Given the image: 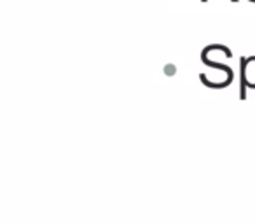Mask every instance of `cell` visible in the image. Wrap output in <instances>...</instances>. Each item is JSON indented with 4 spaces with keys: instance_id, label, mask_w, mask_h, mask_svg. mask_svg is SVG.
<instances>
[{
    "instance_id": "6da1fadb",
    "label": "cell",
    "mask_w": 255,
    "mask_h": 224,
    "mask_svg": "<svg viewBox=\"0 0 255 224\" xmlns=\"http://www.w3.org/2000/svg\"><path fill=\"white\" fill-rule=\"evenodd\" d=\"M247 88L255 89V56L240 58V98H247Z\"/></svg>"
},
{
    "instance_id": "7a4b0ae2",
    "label": "cell",
    "mask_w": 255,
    "mask_h": 224,
    "mask_svg": "<svg viewBox=\"0 0 255 224\" xmlns=\"http://www.w3.org/2000/svg\"><path fill=\"white\" fill-rule=\"evenodd\" d=\"M201 61L206 65V67H212V68H219V70H222L224 74H227V75H231V77H234V74H233V68L229 67V65H224V63H217V61H213V60H210L208 58V54H205V53H201Z\"/></svg>"
}]
</instances>
